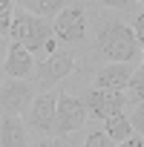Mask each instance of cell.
<instances>
[{
    "mask_svg": "<svg viewBox=\"0 0 144 147\" xmlns=\"http://www.w3.org/2000/svg\"><path fill=\"white\" fill-rule=\"evenodd\" d=\"M29 101H35V87L23 78H9L0 84V113L3 115H20L29 110Z\"/></svg>",
    "mask_w": 144,
    "mask_h": 147,
    "instance_id": "3",
    "label": "cell"
},
{
    "mask_svg": "<svg viewBox=\"0 0 144 147\" xmlns=\"http://www.w3.org/2000/svg\"><path fill=\"white\" fill-rule=\"evenodd\" d=\"M55 29V38L58 40H66V43H75L87 35V15L81 6H63L52 23Z\"/></svg>",
    "mask_w": 144,
    "mask_h": 147,
    "instance_id": "6",
    "label": "cell"
},
{
    "mask_svg": "<svg viewBox=\"0 0 144 147\" xmlns=\"http://www.w3.org/2000/svg\"><path fill=\"white\" fill-rule=\"evenodd\" d=\"M12 20H15V6L12 0H0V35H9L12 32Z\"/></svg>",
    "mask_w": 144,
    "mask_h": 147,
    "instance_id": "15",
    "label": "cell"
},
{
    "mask_svg": "<svg viewBox=\"0 0 144 147\" xmlns=\"http://www.w3.org/2000/svg\"><path fill=\"white\" fill-rule=\"evenodd\" d=\"M84 104L87 110L95 115V118H112L118 113H124V104H127V92L121 90H101V87H92L87 95H84Z\"/></svg>",
    "mask_w": 144,
    "mask_h": 147,
    "instance_id": "4",
    "label": "cell"
},
{
    "mask_svg": "<svg viewBox=\"0 0 144 147\" xmlns=\"http://www.w3.org/2000/svg\"><path fill=\"white\" fill-rule=\"evenodd\" d=\"M115 147H144V141H141L138 136H130V138H124V141H118Z\"/></svg>",
    "mask_w": 144,
    "mask_h": 147,
    "instance_id": "21",
    "label": "cell"
},
{
    "mask_svg": "<svg viewBox=\"0 0 144 147\" xmlns=\"http://www.w3.org/2000/svg\"><path fill=\"white\" fill-rule=\"evenodd\" d=\"M98 3H104L110 9H130V0H98Z\"/></svg>",
    "mask_w": 144,
    "mask_h": 147,
    "instance_id": "20",
    "label": "cell"
},
{
    "mask_svg": "<svg viewBox=\"0 0 144 147\" xmlns=\"http://www.w3.org/2000/svg\"><path fill=\"white\" fill-rule=\"evenodd\" d=\"M107 133H110V138L118 144V141H124V138L133 136V124H130V118H127L124 113H118V115L107 118Z\"/></svg>",
    "mask_w": 144,
    "mask_h": 147,
    "instance_id": "13",
    "label": "cell"
},
{
    "mask_svg": "<svg viewBox=\"0 0 144 147\" xmlns=\"http://www.w3.org/2000/svg\"><path fill=\"white\" fill-rule=\"evenodd\" d=\"M141 3H144V0H141Z\"/></svg>",
    "mask_w": 144,
    "mask_h": 147,
    "instance_id": "23",
    "label": "cell"
},
{
    "mask_svg": "<svg viewBox=\"0 0 144 147\" xmlns=\"http://www.w3.org/2000/svg\"><path fill=\"white\" fill-rule=\"evenodd\" d=\"M127 101L144 104V69H141V66L135 69V75H133V81H130V87H127Z\"/></svg>",
    "mask_w": 144,
    "mask_h": 147,
    "instance_id": "14",
    "label": "cell"
},
{
    "mask_svg": "<svg viewBox=\"0 0 144 147\" xmlns=\"http://www.w3.org/2000/svg\"><path fill=\"white\" fill-rule=\"evenodd\" d=\"M133 75H135V69H133L130 63H110V66H101V69L95 72V87H101V90H121V92H127V87H130Z\"/></svg>",
    "mask_w": 144,
    "mask_h": 147,
    "instance_id": "9",
    "label": "cell"
},
{
    "mask_svg": "<svg viewBox=\"0 0 144 147\" xmlns=\"http://www.w3.org/2000/svg\"><path fill=\"white\" fill-rule=\"evenodd\" d=\"M75 69V55L72 52H52V58H46L38 66V84L43 90H49L52 84H58L61 78H66Z\"/></svg>",
    "mask_w": 144,
    "mask_h": 147,
    "instance_id": "7",
    "label": "cell"
},
{
    "mask_svg": "<svg viewBox=\"0 0 144 147\" xmlns=\"http://www.w3.org/2000/svg\"><path fill=\"white\" fill-rule=\"evenodd\" d=\"M55 118H58V95H52V92L35 95L32 110H29V124L35 130H40V133H52Z\"/></svg>",
    "mask_w": 144,
    "mask_h": 147,
    "instance_id": "8",
    "label": "cell"
},
{
    "mask_svg": "<svg viewBox=\"0 0 144 147\" xmlns=\"http://www.w3.org/2000/svg\"><path fill=\"white\" fill-rule=\"evenodd\" d=\"M130 124H133V130H135V133H141V136H144V104H138V107H135V113H133Z\"/></svg>",
    "mask_w": 144,
    "mask_h": 147,
    "instance_id": "17",
    "label": "cell"
},
{
    "mask_svg": "<svg viewBox=\"0 0 144 147\" xmlns=\"http://www.w3.org/2000/svg\"><path fill=\"white\" fill-rule=\"evenodd\" d=\"M9 38L20 46H26L29 52H38V49H46V52H55V29L46 18H38V15H29L26 9H20L12 20V32Z\"/></svg>",
    "mask_w": 144,
    "mask_h": 147,
    "instance_id": "1",
    "label": "cell"
},
{
    "mask_svg": "<svg viewBox=\"0 0 144 147\" xmlns=\"http://www.w3.org/2000/svg\"><path fill=\"white\" fill-rule=\"evenodd\" d=\"M84 147H115V141L110 138V133H107V130H95V133H89V136H87Z\"/></svg>",
    "mask_w": 144,
    "mask_h": 147,
    "instance_id": "16",
    "label": "cell"
},
{
    "mask_svg": "<svg viewBox=\"0 0 144 147\" xmlns=\"http://www.w3.org/2000/svg\"><path fill=\"white\" fill-rule=\"evenodd\" d=\"M87 104L75 95H58V118H55V133L58 136H69L84 127L87 121Z\"/></svg>",
    "mask_w": 144,
    "mask_h": 147,
    "instance_id": "5",
    "label": "cell"
},
{
    "mask_svg": "<svg viewBox=\"0 0 144 147\" xmlns=\"http://www.w3.org/2000/svg\"><path fill=\"white\" fill-rule=\"evenodd\" d=\"M141 69H144V63H141Z\"/></svg>",
    "mask_w": 144,
    "mask_h": 147,
    "instance_id": "22",
    "label": "cell"
},
{
    "mask_svg": "<svg viewBox=\"0 0 144 147\" xmlns=\"http://www.w3.org/2000/svg\"><path fill=\"white\" fill-rule=\"evenodd\" d=\"M20 6L38 18H58V12L63 9V0H20Z\"/></svg>",
    "mask_w": 144,
    "mask_h": 147,
    "instance_id": "12",
    "label": "cell"
},
{
    "mask_svg": "<svg viewBox=\"0 0 144 147\" xmlns=\"http://www.w3.org/2000/svg\"><path fill=\"white\" fill-rule=\"evenodd\" d=\"M32 69H35L32 52H29L26 46H20V43L12 40L9 55H6V63H3V75H9V78H29Z\"/></svg>",
    "mask_w": 144,
    "mask_h": 147,
    "instance_id": "10",
    "label": "cell"
},
{
    "mask_svg": "<svg viewBox=\"0 0 144 147\" xmlns=\"http://www.w3.org/2000/svg\"><path fill=\"white\" fill-rule=\"evenodd\" d=\"M95 46H98L112 63H130V61L138 58V49H141L135 32H133L130 26H124L121 20H110V23L98 32Z\"/></svg>",
    "mask_w": 144,
    "mask_h": 147,
    "instance_id": "2",
    "label": "cell"
},
{
    "mask_svg": "<svg viewBox=\"0 0 144 147\" xmlns=\"http://www.w3.org/2000/svg\"><path fill=\"white\" fill-rule=\"evenodd\" d=\"M133 32H135V38H138V46L144 49V15H138V18H135V26H133Z\"/></svg>",
    "mask_w": 144,
    "mask_h": 147,
    "instance_id": "18",
    "label": "cell"
},
{
    "mask_svg": "<svg viewBox=\"0 0 144 147\" xmlns=\"http://www.w3.org/2000/svg\"><path fill=\"white\" fill-rule=\"evenodd\" d=\"M0 141H3V147H26V127H23L20 115H3Z\"/></svg>",
    "mask_w": 144,
    "mask_h": 147,
    "instance_id": "11",
    "label": "cell"
},
{
    "mask_svg": "<svg viewBox=\"0 0 144 147\" xmlns=\"http://www.w3.org/2000/svg\"><path fill=\"white\" fill-rule=\"evenodd\" d=\"M38 147H69V141H66V136H55V138H46V141H40Z\"/></svg>",
    "mask_w": 144,
    "mask_h": 147,
    "instance_id": "19",
    "label": "cell"
}]
</instances>
